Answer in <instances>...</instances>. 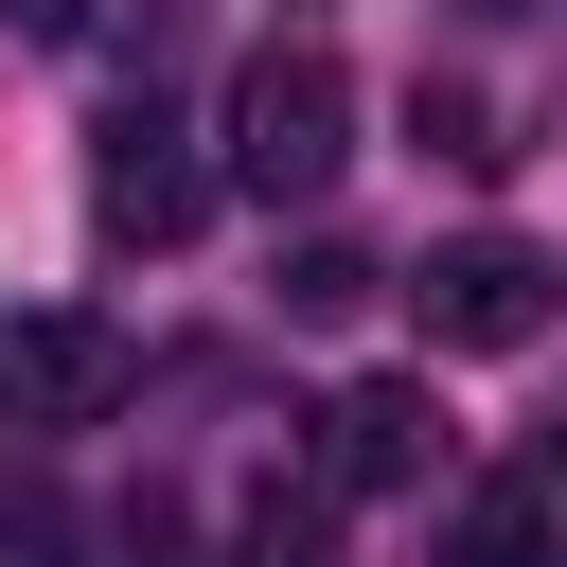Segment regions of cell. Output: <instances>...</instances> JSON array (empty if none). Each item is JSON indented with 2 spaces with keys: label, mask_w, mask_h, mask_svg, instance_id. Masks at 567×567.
<instances>
[{
  "label": "cell",
  "mask_w": 567,
  "mask_h": 567,
  "mask_svg": "<svg viewBox=\"0 0 567 567\" xmlns=\"http://www.w3.org/2000/svg\"><path fill=\"white\" fill-rule=\"evenodd\" d=\"M337 159H354V71H337L319 35H266V53L230 71V195L284 213V195H319Z\"/></svg>",
  "instance_id": "obj_1"
},
{
  "label": "cell",
  "mask_w": 567,
  "mask_h": 567,
  "mask_svg": "<svg viewBox=\"0 0 567 567\" xmlns=\"http://www.w3.org/2000/svg\"><path fill=\"white\" fill-rule=\"evenodd\" d=\"M425 337H443V354H532V337H549V266H532L514 230H461V248L425 266Z\"/></svg>",
  "instance_id": "obj_2"
},
{
  "label": "cell",
  "mask_w": 567,
  "mask_h": 567,
  "mask_svg": "<svg viewBox=\"0 0 567 567\" xmlns=\"http://www.w3.org/2000/svg\"><path fill=\"white\" fill-rule=\"evenodd\" d=\"M443 461V408L408 390V372H354L337 408H319V496H408Z\"/></svg>",
  "instance_id": "obj_3"
},
{
  "label": "cell",
  "mask_w": 567,
  "mask_h": 567,
  "mask_svg": "<svg viewBox=\"0 0 567 567\" xmlns=\"http://www.w3.org/2000/svg\"><path fill=\"white\" fill-rule=\"evenodd\" d=\"M106 408H124L106 319H0V425H106Z\"/></svg>",
  "instance_id": "obj_4"
},
{
  "label": "cell",
  "mask_w": 567,
  "mask_h": 567,
  "mask_svg": "<svg viewBox=\"0 0 567 567\" xmlns=\"http://www.w3.org/2000/svg\"><path fill=\"white\" fill-rule=\"evenodd\" d=\"M89 213H106V248H177V230L213 213V177H195L159 124H106V159H89Z\"/></svg>",
  "instance_id": "obj_5"
},
{
  "label": "cell",
  "mask_w": 567,
  "mask_h": 567,
  "mask_svg": "<svg viewBox=\"0 0 567 567\" xmlns=\"http://www.w3.org/2000/svg\"><path fill=\"white\" fill-rule=\"evenodd\" d=\"M461 567H549V478H532V461H496V478L461 496Z\"/></svg>",
  "instance_id": "obj_6"
},
{
  "label": "cell",
  "mask_w": 567,
  "mask_h": 567,
  "mask_svg": "<svg viewBox=\"0 0 567 567\" xmlns=\"http://www.w3.org/2000/svg\"><path fill=\"white\" fill-rule=\"evenodd\" d=\"M408 124H425V159H461V177H496V159H514L478 89H408Z\"/></svg>",
  "instance_id": "obj_7"
},
{
  "label": "cell",
  "mask_w": 567,
  "mask_h": 567,
  "mask_svg": "<svg viewBox=\"0 0 567 567\" xmlns=\"http://www.w3.org/2000/svg\"><path fill=\"white\" fill-rule=\"evenodd\" d=\"M372 284H390V266H372V248H301V266H284V301H301V319H354V301H372Z\"/></svg>",
  "instance_id": "obj_8"
},
{
  "label": "cell",
  "mask_w": 567,
  "mask_h": 567,
  "mask_svg": "<svg viewBox=\"0 0 567 567\" xmlns=\"http://www.w3.org/2000/svg\"><path fill=\"white\" fill-rule=\"evenodd\" d=\"M248 567H319V496H266L248 514Z\"/></svg>",
  "instance_id": "obj_9"
},
{
  "label": "cell",
  "mask_w": 567,
  "mask_h": 567,
  "mask_svg": "<svg viewBox=\"0 0 567 567\" xmlns=\"http://www.w3.org/2000/svg\"><path fill=\"white\" fill-rule=\"evenodd\" d=\"M18 18H71V0H18Z\"/></svg>",
  "instance_id": "obj_10"
},
{
  "label": "cell",
  "mask_w": 567,
  "mask_h": 567,
  "mask_svg": "<svg viewBox=\"0 0 567 567\" xmlns=\"http://www.w3.org/2000/svg\"><path fill=\"white\" fill-rule=\"evenodd\" d=\"M496 18H514V0H496Z\"/></svg>",
  "instance_id": "obj_11"
}]
</instances>
